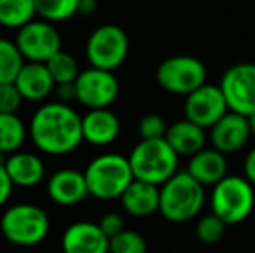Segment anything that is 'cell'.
Wrapping results in <instances>:
<instances>
[{
  "label": "cell",
  "instance_id": "cell-1",
  "mask_svg": "<svg viewBox=\"0 0 255 253\" xmlns=\"http://www.w3.org/2000/svg\"><path fill=\"white\" fill-rule=\"evenodd\" d=\"M28 135L40 153L64 156L84 142L82 116L70 104L52 101L42 104L28 123Z\"/></svg>",
  "mask_w": 255,
  "mask_h": 253
},
{
  "label": "cell",
  "instance_id": "cell-2",
  "mask_svg": "<svg viewBox=\"0 0 255 253\" xmlns=\"http://www.w3.org/2000/svg\"><path fill=\"white\" fill-rule=\"evenodd\" d=\"M91 196L103 201L120 199L127 187L134 182L128 156L118 153H104L89 162L84 170Z\"/></svg>",
  "mask_w": 255,
  "mask_h": 253
},
{
  "label": "cell",
  "instance_id": "cell-3",
  "mask_svg": "<svg viewBox=\"0 0 255 253\" xmlns=\"http://www.w3.org/2000/svg\"><path fill=\"white\" fill-rule=\"evenodd\" d=\"M51 231L47 212L33 203L10 205L0 217V233L14 247L31 248L40 245Z\"/></svg>",
  "mask_w": 255,
  "mask_h": 253
},
{
  "label": "cell",
  "instance_id": "cell-4",
  "mask_svg": "<svg viewBox=\"0 0 255 253\" xmlns=\"http://www.w3.org/2000/svg\"><path fill=\"white\" fill-rule=\"evenodd\" d=\"M128 163L135 180L158 187L179 172V155L165 139L139 141L128 155Z\"/></svg>",
  "mask_w": 255,
  "mask_h": 253
},
{
  "label": "cell",
  "instance_id": "cell-5",
  "mask_svg": "<svg viewBox=\"0 0 255 253\" xmlns=\"http://www.w3.org/2000/svg\"><path fill=\"white\" fill-rule=\"evenodd\" d=\"M205 205V187L188 172H177L160 186V213L174 224L193 220Z\"/></svg>",
  "mask_w": 255,
  "mask_h": 253
},
{
  "label": "cell",
  "instance_id": "cell-6",
  "mask_svg": "<svg viewBox=\"0 0 255 253\" xmlns=\"http://www.w3.org/2000/svg\"><path fill=\"white\" fill-rule=\"evenodd\" d=\"M212 213L219 217L226 226H236L247 220L254 212L255 192L254 186L240 175H228L212 189Z\"/></svg>",
  "mask_w": 255,
  "mask_h": 253
},
{
  "label": "cell",
  "instance_id": "cell-7",
  "mask_svg": "<svg viewBox=\"0 0 255 253\" xmlns=\"http://www.w3.org/2000/svg\"><path fill=\"white\" fill-rule=\"evenodd\" d=\"M85 56L92 68L115 71L128 56V37L118 24H101L87 38Z\"/></svg>",
  "mask_w": 255,
  "mask_h": 253
},
{
  "label": "cell",
  "instance_id": "cell-8",
  "mask_svg": "<svg viewBox=\"0 0 255 253\" xmlns=\"http://www.w3.org/2000/svg\"><path fill=\"white\" fill-rule=\"evenodd\" d=\"M156 82L170 94L189 95L207 84V68L193 56H172L158 64Z\"/></svg>",
  "mask_w": 255,
  "mask_h": 253
},
{
  "label": "cell",
  "instance_id": "cell-9",
  "mask_svg": "<svg viewBox=\"0 0 255 253\" xmlns=\"http://www.w3.org/2000/svg\"><path fill=\"white\" fill-rule=\"evenodd\" d=\"M14 42L26 63H47L63 51L59 31L45 19H33L17 30Z\"/></svg>",
  "mask_w": 255,
  "mask_h": 253
},
{
  "label": "cell",
  "instance_id": "cell-10",
  "mask_svg": "<svg viewBox=\"0 0 255 253\" xmlns=\"http://www.w3.org/2000/svg\"><path fill=\"white\" fill-rule=\"evenodd\" d=\"M222 94L229 111L243 116L255 113V64L238 63L224 71L221 78Z\"/></svg>",
  "mask_w": 255,
  "mask_h": 253
},
{
  "label": "cell",
  "instance_id": "cell-11",
  "mask_svg": "<svg viewBox=\"0 0 255 253\" xmlns=\"http://www.w3.org/2000/svg\"><path fill=\"white\" fill-rule=\"evenodd\" d=\"M77 101L87 109H108L120 94V84L113 71L87 68L75 82Z\"/></svg>",
  "mask_w": 255,
  "mask_h": 253
},
{
  "label": "cell",
  "instance_id": "cell-12",
  "mask_svg": "<svg viewBox=\"0 0 255 253\" xmlns=\"http://www.w3.org/2000/svg\"><path fill=\"white\" fill-rule=\"evenodd\" d=\"M228 111V102H226V97L219 85L205 84L189 95H186V120L196 123L205 130L207 128L210 130Z\"/></svg>",
  "mask_w": 255,
  "mask_h": 253
},
{
  "label": "cell",
  "instance_id": "cell-13",
  "mask_svg": "<svg viewBox=\"0 0 255 253\" xmlns=\"http://www.w3.org/2000/svg\"><path fill=\"white\" fill-rule=\"evenodd\" d=\"M252 137L249 127V118L238 113L228 111L214 127L210 128L212 148L221 151L222 155H235L243 149Z\"/></svg>",
  "mask_w": 255,
  "mask_h": 253
},
{
  "label": "cell",
  "instance_id": "cell-14",
  "mask_svg": "<svg viewBox=\"0 0 255 253\" xmlns=\"http://www.w3.org/2000/svg\"><path fill=\"white\" fill-rule=\"evenodd\" d=\"M63 253H110V238L99 224L91 220L73 222L61 238Z\"/></svg>",
  "mask_w": 255,
  "mask_h": 253
},
{
  "label": "cell",
  "instance_id": "cell-15",
  "mask_svg": "<svg viewBox=\"0 0 255 253\" xmlns=\"http://www.w3.org/2000/svg\"><path fill=\"white\" fill-rule=\"evenodd\" d=\"M47 196L59 206H75L91 196L84 172L75 169H61L47 179Z\"/></svg>",
  "mask_w": 255,
  "mask_h": 253
},
{
  "label": "cell",
  "instance_id": "cell-16",
  "mask_svg": "<svg viewBox=\"0 0 255 253\" xmlns=\"http://www.w3.org/2000/svg\"><path fill=\"white\" fill-rule=\"evenodd\" d=\"M14 85L24 101L30 102L45 101L56 90V82L45 63H24L14 80Z\"/></svg>",
  "mask_w": 255,
  "mask_h": 253
},
{
  "label": "cell",
  "instance_id": "cell-17",
  "mask_svg": "<svg viewBox=\"0 0 255 253\" xmlns=\"http://www.w3.org/2000/svg\"><path fill=\"white\" fill-rule=\"evenodd\" d=\"M82 130H84V142H89L96 148H104L118 139L122 123L110 108L89 109L82 116Z\"/></svg>",
  "mask_w": 255,
  "mask_h": 253
},
{
  "label": "cell",
  "instance_id": "cell-18",
  "mask_svg": "<svg viewBox=\"0 0 255 253\" xmlns=\"http://www.w3.org/2000/svg\"><path fill=\"white\" fill-rule=\"evenodd\" d=\"M3 167L12 184L17 187H35L45 179V163L37 153H12L7 156Z\"/></svg>",
  "mask_w": 255,
  "mask_h": 253
},
{
  "label": "cell",
  "instance_id": "cell-19",
  "mask_svg": "<svg viewBox=\"0 0 255 253\" xmlns=\"http://www.w3.org/2000/svg\"><path fill=\"white\" fill-rule=\"evenodd\" d=\"M186 172L205 186H217L224 177H228V158L214 148H205L189 158Z\"/></svg>",
  "mask_w": 255,
  "mask_h": 253
},
{
  "label": "cell",
  "instance_id": "cell-20",
  "mask_svg": "<svg viewBox=\"0 0 255 253\" xmlns=\"http://www.w3.org/2000/svg\"><path fill=\"white\" fill-rule=\"evenodd\" d=\"M120 201L130 217L144 219L160 212V187L134 179V182L122 194Z\"/></svg>",
  "mask_w": 255,
  "mask_h": 253
},
{
  "label": "cell",
  "instance_id": "cell-21",
  "mask_svg": "<svg viewBox=\"0 0 255 253\" xmlns=\"http://www.w3.org/2000/svg\"><path fill=\"white\" fill-rule=\"evenodd\" d=\"M165 141L172 146L175 153L181 156H195L196 153H200L205 149V128L198 127L196 123L189 122V120H177L172 125H168V132L165 135Z\"/></svg>",
  "mask_w": 255,
  "mask_h": 253
},
{
  "label": "cell",
  "instance_id": "cell-22",
  "mask_svg": "<svg viewBox=\"0 0 255 253\" xmlns=\"http://www.w3.org/2000/svg\"><path fill=\"white\" fill-rule=\"evenodd\" d=\"M28 135V127L17 115L0 113V153L5 156L21 151Z\"/></svg>",
  "mask_w": 255,
  "mask_h": 253
},
{
  "label": "cell",
  "instance_id": "cell-23",
  "mask_svg": "<svg viewBox=\"0 0 255 253\" xmlns=\"http://www.w3.org/2000/svg\"><path fill=\"white\" fill-rule=\"evenodd\" d=\"M35 0H0V26L7 30H21L35 19Z\"/></svg>",
  "mask_w": 255,
  "mask_h": 253
},
{
  "label": "cell",
  "instance_id": "cell-24",
  "mask_svg": "<svg viewBox=\"0 0 255 253\" xmlns=\"http://www.w3.org/2000/svg\"><path fill=\"white\" fill-rule=\"evenodd\" d=\"M24 63L26 61L21 56L16 42L0 37V85L14 84Z\"/></svg>",
  "mask_w": 255,
  "mask_h": 253
},
{
  "label": "cell",
  "instance_id": "cell-25",
  "mask_svg": "<svg viewBox=\"0 0 255 253\" xmlns=\"http://www.w3.org/2000/svg\"><path fill=\"white\" fill-rule=\"evenodd\" d=\"M78 3L80 0H35L38 17L52 24L68 21L77 16Z\"/></svg>",
  "mask_w": 255,
  "mask_h": 253
},
{
  "label": "cell",
  "instance_id": "cell-26",
  "mask_svg": "<svg viewBox=\"0 0 255 253\" xmlns=\"http://www.w3.org/2000/svg\"><path fill=\"white\" fill-rule=\"evenodd\" d=\"M45 64H47L56 85L75 84L77 78L80 77V73H82L80 66H78V61L66 51L57 52L51 61H47Z\"/></svg>",
  "mask_w": 255,
  "mask_h": 253
},
{
  "label": "cell",
  "instance_id": "cell-27",
  "mask_svg": "<svg viewBox=\"0 0 255 253\" xmlns=\"http://www.w3.org/2000/svg\"><path fill=\"white\" fill-rule=\"evenodd\" d=\"M110 253H148V243L141 233L125 229L110 240Z\"/></svg>",
  "mask_w": 255,
  "mask_h": 253
},
{
  "label": "cell",
  "instance_id": "cell-28",
  "mask_svg": "<svg viewBox=\"0 0 255 253\" xmlns=\"http://www.w3.org/2000/svg\"><path fill=\"white\" fill-rule=\"evenodd\" d=\"M226 224L219 219L215 213H208V215H203L202 219L196 224V238H198L200 243L203 245H215L224 238L226 234Z\"/></svg>",
  "mask_w": 255,
  "mask_h": 253
},
{
  "label": "cell",
  "instance_id": "cell-29",
  "mask_svg": "<svg viewBox=\"0 0 255 253\" xmlns=\"http://www.w3.org/2000/svg\"><path fill=\"white\" fill-rule=\"evenodd\" d=\"M168 132V125L163 120V116L151 113L146 115L139 122V135L141 141H156V139H165Z\"/></svg>",
  "mask_w": 255,
  "mask_h": 253
},
{
  "label": "cell",
  "instance_id": "cell-30",
  "mask_svg": "<svg viewBox=\"0 0 255 253\" xmlns=\"http://www.w3.org/2000/svg\"><path fill=\"white\" fill-rule=\"evenodd\" d=\"M23 95L17 90L14 84H2L0 85V113H12L17 115L21 104H23Z\"/></svg>",
  "mask_w": 255,
  "mask_h": 253
},
{
  "label": "cell",
  "instance_id": "cell-31",
  "mask_svg": "<svg viewBox=\"0 0 255 253\" xmlns=\"http://www.w3.org/2000/svg\"><path fill=\"white\" fill-rule=\"evenodd\" d=\"M98 224H99V227L103 229V233L106 234L110 240H111V238H115V236H118L122 231H125L124 217H122L120 213H117V212L104 213Z\"/></svg>",
  "mask_w": 255,
  "mask_h": 253
},
{
  "label": "cell",
  "instance_id": "cell-32",
  "mask_svg": "<svg viewBox=\"0 0 255 253\" xmlns=\"http://www.w3.org/2000/svg\"><path fill=\"white\" fill-rule=\"evenodd\" d=\"M12 191H14L12 180H10V177H9V173H7L5 167L0 165V208H2V206L10 199V196H12Z\"/></svg>",
  "mask_w": 255,
  "mask_h": 253
},
{
  "label": "cell",
  "instance_id": "cell-33",
  "mask_svg": "<svg viewBox=\"0 0 255 253\" xmlns=\"http://www.w3.org/2000/svg\"><path fill=\"white\" fill-rule=\"evenodd\" d=\"M56 95L57 101L64 102V104H70L71 101H77V90H75V84H63L56 85Z\"/></svg>",
  "mask_w": 255,
  "mask_h": 253
},
{
  "label": "cell",
  "instance_id": "cell-34",
  "mask_svg": "<svg viewBox=\"0 0 255 253\" xmlns=\"http://www.w3.org/2000/svg\"><path fill=\"white\" fill-rule=\"evenodd\" d=\"M243 173H245V179L249 180L252 186H255V148H252L249 151L245 158V163H243Z\"/></svg>",
  "mask_w": 255,
  "mask_h": 253
},
{
  "label": "cell",
  "instance_id": "cell-35",
  "mask_svg": "<svg viewBox=\"0 0 255 253\" xmlns=\"http://www.w3.org/2000/svg\"><path fill=\"white\" fill-rule=\"evenodd\" d=\"M98 9V0H80L78 3V14L82 16H91Z\"/></svg>",
  "mask_w": 255,
  "mask_h": 253
},
{
  "label": "cell",
  "instance_id": "cell-36",
  "mask_svg": "<svg viewBox=\"0 0 255 253\" xmlns=\"http://www.w3.org/2000/svg\"><path fill=\"white\" fill-rule=\"evenodd\" d=\"M249 118V127H250V132H252V135L255 137V113H252L250 116H247Z\"/></svg>",
  "mask_w": 255,
  "mask_h": 253
}]
</instances>
